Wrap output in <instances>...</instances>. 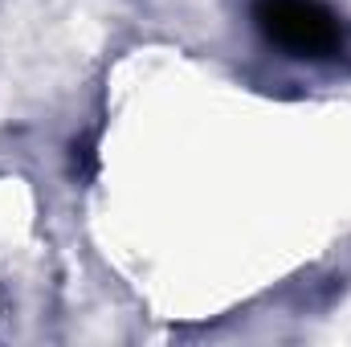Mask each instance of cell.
<instances>
[{
    "label": "cell",
    "instance_id": "1",
    "mask_svg": "<svg viewBox=\"0 0 351 347\" xmlns=\"http://www.w3.org/2000/svg\"><path fill=\"white\" fill-rule=\"evenodd\" d=\"M254 21L278 49L294 58H331L343 45V29L331 8L319 0H262L254 8Z\"/></svg>",
    "mask_w": 351,
    "mask_h": 347
}]
</instances>
